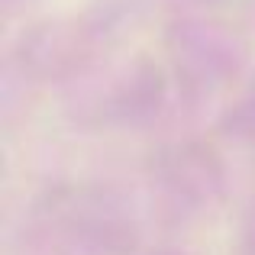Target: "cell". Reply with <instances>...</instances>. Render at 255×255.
<instances>
[]
</instances>
